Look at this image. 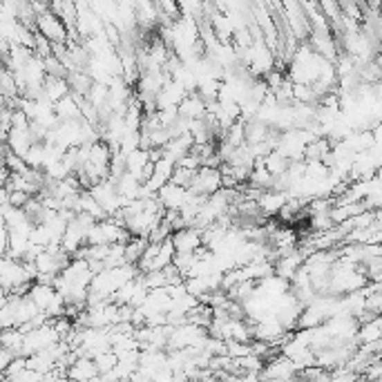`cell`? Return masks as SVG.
Returning <instances> with one entry per match:
<instances>
[{
	"mask_svg": "<svg viewBox=\"0 0 382 382\" xmlns=\"http://www.w3.org/2000/svg\"><path fill=\"white\" fill-rule=\"evenodd\" d=\"M94 362H96V367H99L101 376H110L116 369V365H119V356H116L114 351H105L99 358H94Z\"/></svg>",
	"mask_w": 382,
	"mask_h": 382,
	"instance_id": "cell-26",
	"label": "cell"
},
{
	"mask_svg": "<svg viewBox=\"0 0 382 382\" xmlns=\"http://www.w3.org/2000/svg\"><path fill=\"white\" fill-rule=\"evenodd\" d=\"M329 382H360V380H358V374H356V371L342 367V369H336V371H333Z\"/></svg>",
	"mask_w": 382,
	"mask_h": 382,
	"instance_id": "cell-27",
	"label": "cell"
},
{
	"mask_svg": "<svg viewBox=\"0 0 382 382\" xmlns=\"http://www.w3.org/2000/svg\"><path fill=\"white\" fill-rule=\"evenodd\" d=\"M185 96H188V92L183 90V87L179 83H174L172 78H168L163 85V90L156 94V112L161 110H179V105L185 101Z\"/></svg>",
	"mask_w": 382,
	"mask_h": 382,
	"instance_id": "cell-9",
	"label": "cell"
},
{
	"mask_svg": "<svg viewBox=\"0 0 382 382\" xmlns=\"http://www.w3.org/2000/svg\"><path fill=\"white\" fill-rule=\"evenodd\" d=\"M76 9H78L76 32H78V36H81V41L105 34V23L99 18V14L94 12L90 3H76Z\"/></svg>",
	"mask_w": 382,
	"mask_h": 382,
	"instance_id": "cell-6",
	"label": "cell"
},
{
	"mask_svg": "<svg viewBox=\"0 0 382 382\" xmlns=\"http://www.w3.org/2000/svg\"><path fill=\"white\" fill-rule=\"evenodd\" d=\"M210 333L206 327L192 325V322H185V325L172 327L170 331V340H168V349L170 351H183V349H203V345L208 342Z\"/></svg>",
	"mask_w": 382,
	"mask_h": 382,
	"instance_id": "cell-1",
	"label": "cell"
},
{
	"mask_svg": "<svg viewBox=\"0 0 382 382\" xmlns=\"http://www.w3.org/2000/svg\"><path fill=\"white\" fill-rule=\"evenodd\" d=\"M248 183L253 185V188H257V190H273V183H275V177L264 168V163L262 161H257L255 163V168H253V172H251V179H248Z\"/></svg>",
	"mask_w": 382,
	"mask_h": 382,
	"instance_id": "cell-21",
	"label": "cell"
},
{
	"mask_svg": "<svg viewBox=\"0 0 382 382\" xmlns=\"http://www.w3.org/2000/svg\"><path fill=\"white\" fill-rule=\"evenodd\" d=\"M99 367L92 358H78L74 365L67 369V380L70 382H90L94 378H99Z\"/></svg>",
	"mask_w": 382,
	"mask_h": 382,
	"instance_id": "cell-13",
	"label": "cell"
},
{
	"mask_svg": "<svg viewBox=\"0 0 382 382\" xmlns=\"http://www.w3.org/2000/svg\"><path fill=\"white\" fill-rule=\"evenodd\" d=\"M304 262H307V257L300 253V248L289 253V255H282V257L275 260V275L286 280V282H293V278L298 275V271L304 266Z\"/></svg>",
	"mask_w": 382,
	"mask_h": 382,
	"instance_id": "cell-11",
	"label": "cell"
},
{
	"mask_svg": "<svg viewBox=\"0 0 382 382\" xmlns=\"http://www.w3.org/2000/svg\"><path fill=\"white\" fill-rule=\"evenodd\" d=\"M136 5V23H139V32H150L154 25H161L159 21V7L154 3H134Z\"/></svg>",
	"mask_w": 382,
	"mask_h": 382,
	"instance_id": "cell-17",
	"label": "cell"
},
{
	"mask_svg": "<svg viewBox=\"0 0 382 382\" xmlns=\"http://www.w3.org/2000/svg\"><path fill=\"white\" fill-rule=\"evenodd\" d=\"M3 349L14 351L18 358H23V349H25V333L21 329H7L3 331Z\"/></svg>",
	"mask_w": 382,
	"mask_h": 382,
	"instance_id": "cell-23",
	"label": "cell"
},
{
	"mask_svg": "<svg viewBox=\"0 0 382 382\" xmlns=\"http://www.w3.org/2000/svg\"><path fill=\"white\" fill-rule=\"evenodd\" d=\"M188 197H190V190L188 188H181V185L172 183V181L165 183L163 188L156 192V199H159V203L168 212H179L183 206H185V201H188Z\"/></svg>",
	"mask_w": 382,
	"mask_h": 382,
	"instance_id": "cell-10",
	"label": "cell"
},
{
	"mask_svg": "<svg viewBox=\"0 0 382 382\" xmlns=\"http://www.w3.org/2000/svg\"><path fill=\"white\" fill-rule=\"evenodd\" d=\"M72 94V87H70V81L67 78H58V76H47V81L43 85V96L50 103H61L65 96Z\"/></svg>",
	"mask_w": 382,
	"mask_h": 382,
	"instance_id": "cell-16",
	"label": "cell"
},
{
	"mask_svg": "<svg viewBox=\"0 0 382 382\" xmlns=\"http://www.w3.org/2000/svg\"><path fill=\"white\" fill-rule=\"evenodd\" d=\"M50 9L67 25V29H76V23H78L76 3H70V0H65V3H61V0H54V3H50Z\"/></svg>",
	"mask_w": 382,
	"mask_h": 382,
	"instance_id": "cell-20",
	"label": "cell"
},
{
	"mask_svg": "<svg viewBox=\"0 0 382 382\" xmlns=\"http://www.w3.org/2000/svg\"><path fill=\"white\" fill-rule=\"evenodd\" d=\"M262 163H264V168H266L273 177H284V174L289 172V168H291V161L286 159L284 154H280L278 150L275 152H271L266 159H262Z\"/></svg>",
	"mask_w": 382,
	"mask_h": 382,
	"instance_id": "cell-22",
	"label": "cell"
},
{
	"mask_svg": "<svg viewBox=\"0 0 382 382\" xmlns=\"http://www.w3.org/2000/svg\"><path fill=\"white\" fill-rule=\"evenodd\" d=\"M224 143L233 145V148H242V145H246V123H244L242 119L235 123L226 132V136H224Z\"/></svg>",
	"mask_w": 382,
	"mask_h": 382,
	"instance_id": "cell-25",
	"label": "cell"
},
{
	"mask_svg": "<svg viewBox=\"0 0 382 382\" xmlns=\"http://www.w3.org/2000/svg\"><path fill=\"white\" fill-rule=\"evenodd\" d=\"M289 192H280V190H266L257 199V206L264 217H273V215H280L284 210V206L289 203Z\"/></svg>",
	"mask_w": 382,
	"mask_h": 382,
	"instance_id": "cell-12",
	"label": "cell"
},
{
	"mask_svg": "<svg viewBox=\"0 0 382 382\" xmlns=\"http://www.w3.org/2000/svg\"><path fill=\"white\" fill-rule=\"evenodd\" d=\"M34 136H32V127L29 130H12L7 136V141L5 145L9 150H12L16 156H21V159H25L27 152L32 150V145H34Z\"/></svg>",
	"mask_w": 382,
	"mask_h": 382,
	"instance_id": "cell-15",
	"label": "cell"
},
{
	"mask_svg": "<svg viewBox=\"0 0 382 382\" xmlns=\"http://www.w3.org/2000/svg\"><path fill=\"white\" fill-rule=\"evenodd\" d=\"M54 110H56L58 119H61L63 123L65 121H81L83 119V114H81V101H78L74 94L65 96L61 103H56Z\"/></svg>",
	"mask_w": 382,
	"mask_h": 382,
	"instance_id": "cell-19",
	"label": "cell"
},
{
	"mask_svg": "<svg viewBox=\"0 0 382 382\" xmlns=\"http://www.w3.org/2000/svg\"><path fill=\"white\" fill-rule=\"evenodd\" d=\"M179 116H183V119H188V121H201L208 116V103H206L197 92L188 94L185 101L179 105Z\"/></svg>",
	"mask_w": 382,
	"mask_h": 382,
	"instance_id": "cell-14",
	"label": "cell"
},
{
	"mask_svg": "<svg viewBox=\"0 0 382 382\" xmlns=\"http://www.w3.org/2000/svg\"><path fill=\"white\" fill-rule=\"evenodd\" d=\"M282 14H284V18H286L291 36L295 38L300 45L309 43L313 29H311L309 16L304 12V7H302V3H293V0H286V3H282Z\"/></svg>",
	"mask_w": 382,
	"mask_h": 382,
	"instance_id": "cell-3",
	"label": "cell"
},
{
	"mask_svg": "<svg viewBox=\"0 0 382 382\" xmlns=\"http://www.w3.org/2000/svg\"><path fill=\"white\" fill-rule=\"evenodd\" d=\"M170 239H172V246L177 251V255H197L203 248V233L194 226L172 233Z\"/></svg>",
	"mask_w": 382,
	"mask_h": 382,
	"instance_id": "cell-8",
	"label": "cell"
},
{
	"mask_svg": "<svg viewBox=\"0 0 382 382\" xmlns=\"http://www.w3.org/2000/svg\"><path fill=\"white\" fill-rule=\"evenodd\" d=\"M78 215H87V217H92L94 221L110 219V217H107V212L99 206V201L92 197L90 190H83L81 197H78Z\"/></svg>",
	"mask_w": 382,
	"mask_h": 382,
	"instance_id": "cell-18",
	"label": "cell"
},
{
	"mask_svg": "<svg viewBox=\"0 0 382 382\" xmlns=\"http://www.w3.org/2000/svg\"><path fill=\"white\" fill-rule=\"evenodd\" d=\"M116 382H132V378H125V380H116Z\"/></svg>",
	"mask_w": 382,
	"mask_h": 382,
	"instance_id": "cell-29",
	"label": "cell"
},
{
	"mask_svg": "<svg viewBox=\"0 0 382 382\" xmlns=\"http://www.w3.org/2000/svg\"><path fill=\"white\" fill-rule=\"evenodd\" d=\"M148 246H150L148 239L132 237L130 242L125 244V260H127V264H136V266H139V262L143 257V253L148 251Z\"/></svg>",
	"mask_w": 382,
	"mask_h": 382,
	"instance_id": "cell-24",
	"label": "cell"
},
{
	"mask_svg": "<svg viewBox=\"0 0 382 382\" xmlns=\"http://www.w3.org/2000/svg\"><path fill=\"white\" fill-rule=\"evenodd\" d=\"M174 255H177V251L172 246V239H165L161 244H150L139 262V273L141 275H148V273L165 271L174 264Z\"/></svg>",
	"mask_w": 382,
	"mask_h": 382,
	"instance_id": "cell-2",
	"label": "cell"
},
{
	"mask_svg": "<svg viewBox=\"0 0 382 382\" xmlns=\"http://www.w3.org/2000/svg\"><path fill=\"white\" fill-rule=\"evenodd\" d=\"M188 190L197 194V197H212V194H217L219 190H224L221 168H201Z\"/></svg>",
	"mask_w": 382,
	"mask_h": 382,
	"instance_id": "cell-7",
	"label": "cell"
},
{
	"mask_svg": "<svg viewBox=\"0 0 382 382\" xmlns=\"http://www.w3.org/2000/svg\"><path fill=\"white\" fill-rule=\"evenodd\" d=\"M36 32L45 36L52 45H67V36H70V29H67V25L52 12V9L38 16Z\"/></svg>",
	"mask_w": 382,
	"mask_h": 382,
	"instance_id": "cell-5",
	"label": "cell"
},
{
	"mask_svg": "<svg viewBox=\"0 0 382 382\" xmlns=\"http://www.w3.org/2000/svg\"><path fill=\"white\" fill-rule=\"evenodd\" d=\"M90 192H92V197L99 201L101 208L107 212V217H116V215L125 208V201L119 194V190H116V185H114L112 179H105L101 183H96Z\"/></svg>",
	"mask_w": 382,
	"mask_h": 382,
	"instance_id": "cell-4",
	"label": "cell"
},
{
	"mask_svg": "<svg viewBox=\"0 0 382 382\" xmlns=\"http://www.w3.org/2000/svg\"><path fill=\"white\" fill-rule=\"evenodd\" d=\"M18 356L14 354V351H9V349H3V354H0V369L3 371H7L9 369V365L16 360Z\"/></svg>",
	"mask_w": 382,
	"mask_h": 382,
	"instance_id": "cell-28",
	"label": "cell"
}]
</instances>
